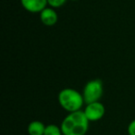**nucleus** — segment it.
I'll list each match as a JSON object with an SVG mask.
<instances>
[{
	"label": "nucleus",
	"mask_w": 135,
	"mask_h": 135,
	"mask_svg": "<svg viewBox=\"0 0 135 135\" xmlns=\"http://www.w3.org/2000/svg\"><path fill=\"white\" fill-rule=\"evenodd\" d=\"M67 0H47L48 6L53 8H61L64 4L66 3Z\"/></svg>",
	"instance_id": "9"
},
{
	"label": "nucleus",
	"mask_w": 135,
	"mask_h": 135,
	"mask_svg": "<svg viewBox=\"0 0 135 135\" xmlns=\"http://www.w3.org/2000/svg\"><path fill=\"white\" fill-rule=\"evenodd\" d=\"M70 1H77V0H70Z\"/></svg>",
	"instance_id": "11"
},
{
	"label": "nucleus",
	"mask_w": 135,
	"mask_h": 135,
	"mask_svg": "<svg viewBox=\"0 0 135 135\" xmlns=\"http://www.w3.org/2000/svg\"><path fill=\"white\" fill-rule=\"evenodd\" d=\"M128 134L135 135V119L131 120L128 126Z\"/></svg>",
	"instance_id": "10"
},
{
	"label": "nucleus",
	"mask_w": 135,
	"mask_h": 135,
	"mask_svg": "<svg viewBox=\"0 0 135 135\" xmlns=\"http://www.w3.org/2000/svg\"><path fill=\"white\" fill-rule=\"evenodd\" d=\"M60 107L69 113L81 110L85 104L83 94L72 88L62 89L57 96Z\"/></svg>",
	"instance_id": "2"
},
{
	"label": "nucleus",
	"mask_w": 135,
	"mask_h": 135,
	"mask_svg": "<svg viewBox=\"0 0 135 135\" xmlns=\"http://www.w3.org/2000/svg\"><path fill=\"white\" fill-rule=\"evenodd\" d=\"M46 125L40 120H33L28 125L27 131L29 135H44Z\"/></svg>",
	"instance_id": "7"
},
{
	"label": "nucleus",
	"mask_w": 135,
	"mask_h": 135,
	"mask_svg": "<svg viewBox=\"0 0 135 135\" xmlns=\"http://www.w3.org/2000/svg\"><path fill=\"white\" fill-rule=\"evenodd\" d=\"M44 135H64L61 131V128L56 124H49L46 125L45 131Z\"/></svg>",
	"instance_id": "8"
},
{
	"label": "nucleus",
	"mask_w": 135,
	"mask_h": 135,
	"mask_svg": "<svg viewBox=\"0 0 135 135\" xmlns=\"http://www.w3.org/2000/svg\"><path fill=\"white\" fill-rule=\"evenodd\" d=\"M89 119L83 110L69 113L63 118L60 128L64 135H85L89 129Z\"/></svg>",
	"instance_id": "1"
},
{
	"label": "nucleus",
	"mask_w": 135,
	"mask_h": 135,
	"mask_svg": "<svg viewBox=\"0 0 135 135\" xmlns=\"http://www.w3.org/2000/svg\"><path fill=\"white\" fill-rule=\"evenodd\" d=\"M81 94H83L85 104L100 101L104 94L103 81L100 79L91 80L84 85Z\"/></svg>",
	"instance_id": "3"
},
{
	"label": "nucleus",
	"mask_w": 135,
	"mask_h": 135,
	"mask_svg": "<svg viewBox=\"0 0 135 135\" xmlns=\"http://www.w3.org/2000/svg\"><path fill=\"white\" fill-rule=\"evenodd\" d=\"M85 116L89 121H98L104 118L105 114V107L100 101L93 102L86 104V107L83 109Z\"/></svg>",
	"instance_id": "4"
},
{
	"label": "nucleus",
	"mask_w": 135,
	"mask_h": 135,
	"mask_svg": "<svg viewBox=\"0 0 135 135\" xmlns=\"http://www.w3.org/2000/svg\"><path fill=\"white\" fill-rule=\"evenodd\" d=\"M21 4L30 13H40L47 7V0H21Z\"/></svg>",
	"instance_id": "5"
},
{
	"label": "nucleus",
	"mask_w": 135,
	"mask_h": 135,
	"mask_svg": "<svg viewBox=\"0 0 135 135\" xmlns=\"http://www.w3.org/2000/svg\"><path fill=\"white\" fill-rule=\"evenodd\" d=\"M40 21L45 26H54L58 21V16L55 8H45L40 12Z\"/></svg>",
	"instance_id": "6"
}]
</instances>
